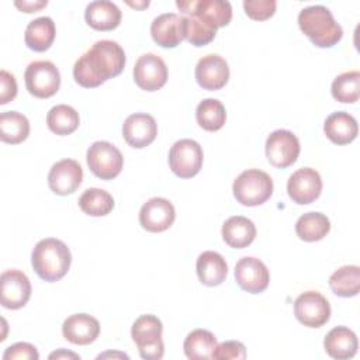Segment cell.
Wrapping results in <instances>:
<instances>
[{"instance_id": "cell-1", "label": "cell", "mask_w": 360, "mask_h": 360, "mask_svg": "<svg viewBox=\"0 0 360 360\" xmlns=\"http://www.w3.org/2000/svg\"><path fill=\"white\" fill-rule=\"evenodd\" d=\"M125 66V52L115 41L101 39L84 52L73 66V77L82 87L91 89L118 76Z\"/></svg>"}, {"instance_id": "cell-2", "label": "cell", "mask_w": 360, "mask_h": 360, "mask_svg": "<svg viewBox=\"0 0 360 360\" xmlns=\"http://www.w3.org/2000/svg\"><path fill=\"white\" fill-rule=\"evenodd\" d=\"M31 263L35 273L42 280L53 283L65 277L69 271L72 255L62 240L45 238L35 245L31 253Z\"/></svg>"}, {"instance_id": "cell-3", "label": "cell", "mask_w": 360, "mask_h": 360, "mask_svg": "<svg viewBox=\"0 0 360 360\" xmlns=\"http://www.w3.org/2000/svg\"><path fill=\"white\" fill-rule=\"evenodd\" d=\"M298 25L318 48H332L343 37L342 27L325 6L318 4L302 8L298 14Z\"/></svg>"}, {"instance_id": "cell-4", "label": "cell", "mask_w": 360, "mask_h": 360, "mask_svg": "<svg viewBox=\"0 0 360 360\" xmlns=\"http://www.w3.org/2000/svg\"><path fill=\"white\" fill-rule=\"evenodd\" d=\"M232 191L238 202L242 205L256 207L271 197L273 180L263 170L248 169L235 179Z\"/></svg>"}, {"instance_id": "cell-5", "label": "cell", "mask_w": 360, "mask_h": 360, "mask_svg": "<svg viewBox=\"0 0 360 360\" xmlns=\"http://www.w3.org/2000/svg\"><path fill=\"white\" fill-rule=\"evenodd\" d=\"M163 325L155 315H141L131 328V336L138 346L142 359L159 360L163 357L165 345L162 340Z\"/></svg>"}, {"instance_id": "cell-6", "label": "cell", "mask_w": 360, "mask_h": 360, "mask_svg": "<svg viewBox=\"0 0 360 360\" xmlns=\"http://www.w3.org/2000/svg\"><path fill=\"white\" fill-rule=\"evenodd\" d=\"M86 160L93 174L101 180L117 177L124 166L122 153L117 146L107 141L94 142L87 149Z\"/></svg>"}, {"instance_id": "cell-7", "label": "cell", "mask_w": 360, "mask_h": 360, "mask_svg": "<svg viewBox=\"0 0 360 360\" xmlns=\"http://www.w3.org/2000/svg\"><path fill=\"white\" fill-rule=\"evenodd\" d=\"M25 87L37 98L52 97L60 86V73L49 60L31 62L24 73Z\"/></svg>"}, {"instance_id": "cell-8", "label": "cell", "mask_w": 360, "mask_h": 360, "mask_svg": "<svg viewBox=\"0 0 360 360\" xmlns=\"http://www.w3.org/2000/svg\"><path fill=\"white\" fill-rule=\"evenodd\" d=\"M202 148L194 139H180L173 143L169 150V165L172 172L181 177L190 179L195 176L202 166Z\"/></svg>"}, {"instance_id": "cell-9", "label": "cell", "mask_w": 360, "mask_h": 360, "mask_svg": "<svg viewBox=\"0 0 360 360\" xmlns=\"http://www.w3.org/2000/svg\"><path fill=\"white\" fill-rule=\"evenodd\" d=\"M294 315L304 326L321 328L330 318V305L321 292L305 291L294 301Z\"/></svg>"}, {"instance_id": "cell-10", "label": "cell", "mask_w": 360, "mask_h": 360, "mask_svg": "<svg viewBox=\"0 0 360 360\" xmlns=\"http://www.w3.org/2000/svg\"><path fill=\"white\" fill-rule=\"evenodd\" d=\"M176 6L183 15L195 14L217 30L228 25L232 18V6L225 0H179Z\"/></svg>"}, {"instance_id": "cell-11", "label": "cell", "mask_w": 360, "mask_h": 360, "mask_svg": "<svg viewBox=\"0 0 360 360\" xmlns=\"http://www.w3.org/2000/svg\"><path fill=\"white\" fill-rule=\"evenodd\" d=\"M300 149L298 138L287 129L273 131L266 141V158L278 169L291 166L297 160Z\"/></svg>"}, {"instance_id": "cell-12", "label": "cell", "mask_w": 360, "mask_h": 360, "mask_svg": "<svg viewBox=\"0 0 360 360\" xmlns=\"http://www.w3.org/2000/svg\"><path fill=\"white\" fill-rule=\"evenodd\" d=\"M31 297V283L28 277L17 269L6 270L0 276V300L7 309L24 307Z\"/></svg>"}, {"instance_id": "cell-13", "label": "cell", "mask_w": 360, "mask_h": 360, "mask_svg": "<svg viewBox=\"0 0 360 360\" xmlns=\"http://www.w3.org/2000/svg\"><path fill=\"white\" fill-rule=\"evenodd\" d=\"M134 80L142 90H159L167 82V66L165 60L155 53L139 56L134 66Z\"/></svg>"}, {"instance_id": "cell-14", "label": "cell", "mask_w": 360, "mask_h": 360, "mask_svg": "<svg viewBox=\"0 0 360 360\" xmlns=\"http://www.w3.org/2000/svg\"><path fill=\"white\" fill-rule=\"evenodd\" d=\"M287 191L290 198L300 205L314 202L322 191L319 173L312 167L298 169L290 176L287 181Z\"/></svg>"}, {"instance_id": "cell-15", "label": "cell", "mask_w": 360, "mask_h": 360, "mask_svg": "<svg viewBox=\"0 0 360 360\" xmlns=\"http://www.w3.org/2000/svg\"><path fill=\"white\" fill-rule=\"evenodd\" d=\"M176 218L173 204L162 197L148 200L139 211V224L148 232H163L169 229Z\"/></svg>"}, {"instance_id": "cell-16", "label": "cell", "mask_w": 360, "mask_h": 360, "mask_svg": "<svg viewBox=\"0 0 360 360\" xmlns=\"http://www.w3.org/2000/svg\"><path fill=\"white\" fill-rule=\"evenodd\" d=\"M235 280L238 285L250 294L263 292L270 281L266 264L256 257H242L235 266Z\"/></svg>"}, {"instance_id": "cell-17", "label": "cell", "mask_w": 360, "mask_h": 360, "mask_svg": "<svg viewBox=\"0 0 360 360\" xmlns=\"http://www.w3.org/2000/svg\"><path fill=\"white\" fill-rule=\"evenodd\" d=\"M83 180L82 166L73 159H62L56 162L48 174L49 188L58 195L75 193Z\"/></svg>"}, {"instance_id": "cell-18", "label": "cell", "mask_w": 360, "mask_h": 360, "mask_svg": "<svg viewBox=\"0 0 360 360\" xmlns=\"http://www.w3.org/2000/svg\"><path fill=\"white\" fill-rule=\"evenodd\" d=\"M158 135L155 118L146 112H135L125 118L122 124V136L125 142L136 149L150 145Z\"/></svg>"}, {"instance_id": "cell-19", "label": "cell", "mask_w": 360, "mask_h": 360, "mask_svg": "<svg viewBox=\"0 0 360 360\" xmlns=\"http://www.w3.org/2000/svg\"><path fill=\"white\" fill-rule=\"evenodd\" d=\"M229 79L226 60L215 53L202 56L195 66V80L205 90H219Z\"/></svg>"}, {"instance_id": "cell-20", "label": "cell", "mask_w": 360, "mask_h": 360, "mask_svg": "<svg viewBox=\"0 0 360 360\" xmlns=\"http://www.w3.org/2000/svg\"><path fill=\"white\" fill-rule=\"evenodd\" d=\"M62 333L63 338L73 345H90L98 338L100 323L89 314H73L65 319Z\"/></svg>"}, {"instance_id": "cell-21", "label": "cell", "mask_w": 360, "mask_h": 360, "mask_svg": "<svg viewBox=\"0 0 360 360\" xmlns=\"http://www.w3.org/2000/svg\"><path fill=\"white\" fill-rule=\"evenodd\" d=\"M150 35L162 48H176L183 39V15L165 13L158 15L150 24Z\"/></svg>"}, {"instance_id": "cell-22", "label": "cell", "mask_w": 360, "mask_h": 360, "mask_svg": "<svg viewBox=\"0 0 360 360\" xmlns=\"http://www.w3.org/2000/svg\"><path fill=\"white\" fill-rule=\"evenodd\" d=\"M323 347L332 359H352L357 353V336L352 329L346 326H336L326 333L323 339Z\"/></svg>"}, {"instance_id": "cell-23", "label": "cell", "mask_w": 360, "mask_h": 360, "mask_svg": "<svg viewBox=\"0 0 360 360\" xmlns=\"http://www.w3.org/2000/svg\"><path fill=\"white\" fill-rule=\"evenodd\" d=\"M121 10L115 3L108 0H97L87 4L84 11L86 22L98 31H111L121 22Z\"/></svg>"}, {"instance_id": "cell-24", "label": "cell", "mask_w": 360, "mask_h": 360, "mask_svg": "<svg viewBox=\"0 0 360 360\" xmlns=\"http://www.w3.org/2000/svg\"><path fill=\"white\" fill-rule=\"evenodd\" d=\"M326 138L336 145H347L356 139L359 127L353 115L346 111L332 112L323 124Z\"/></svg>"}, {"instance_id": "cell-25", "label": "cell", "mask_w": 360, "mask_h": 360, "mask_svg": "<svg viewBox=\"0 0 360 360\" xmlns=\"http://www.w3.org/2000/svg\"><path fill=\"white\" fill-rule=\"evenodd\" d=\"M222 238L225 243L233 249H243L249 246L256 238L255 224L242 215L228 218L222 225Z\"/></svg>"}, {"instance_id": "cell-26", "label": "cell", "mask_w": 360, "mask_h": 360, "mask_svg": "<svg viewBox=\"0 0 360 360\" xmlns=\"http://www.w3.org/2000/svg\"><path fill=\"white\" fill-rule=\"evenodd\" d=\"M228 274V264L225 259L212 250L202 252L197 259L198 280L208 287L219 285Z\"/></svg>"}, {"instance_id": "cell-27", "label": "cell", "mask_w": 360, "mask_h": 360, "mask_svg": "<svg viewBox=\"0 0 360 360\" xmlns=\"http://www.w3.org/2000/svg\"><path fill=\"white\" fill-rule=\"evenodd\" d=\"M56 35L55 22L51 17H38L28 22L25 28V45L35 51V52H44L49 49Z\"/></svg>"}, {"instance_id": "cell-28", "label": "cell", "mask_w": 360, "mask_h": 360, "mask_svg": "<svg viewBox=\"0 0 360 360\" xmlns=\"http://www.w3.org/2000/svg\"><path fill=\"white\" fill-rule=\"evenodd\" d=\"M30 135L28 118L18 111H6L0 114V139L6 143L17 145Z\"/></svg>"}, {"instance_id": "cell-29", "label": "cell", "mask_w": 360, "mask_h": 360, "mask_svg": "<svg viewBox=\"0 0 360 360\" xmlns=\"http://www.w3.org/2000/svg\"><path fill=\"white\" fill-rule=\"evenodd\" d=\"M330 231V222L321 212H307L301 215L295 224L297 236L305 242H316L323 239Z\"/></svg>"}, {"instance_id": "cell-30", "label": "cell", "mask_w": 360, "mask_h": 360, "mask_svg": "<svg viewBox=\"0 0 360 360\" xmlns=\"http://www.w3.org/2000/svg\"><path fill=\"white\" fill-rule=\"evenodd\" d=\"M217 347V339L214 333L205 329H194L184 339L183 349L188 359H212V353Z\"/></svg>"}, {"instance_id": "cell-31", "label": "cell", "mask_w": 360, "mask_h": 360, "mask_svg": "<svg viewBox=\"0 0 360 360\" xmlns=\"http://www.w3.org/2000/svg\"><path fill=\"white\" fill-rule=\"evenodd\" d=\"M330 290L339 297H354L360 290V267L343 266L329 277Z\"/></svg>"}, {"instance_id": "cell-32", "label": "cell", "mask_w": 360, "mask_h": 360, "mask_svg": "<svg viewBox=\"0 0 360 360\" xmlns=\"http://www.w3.org/2000/svg\"><path fill=\"white\" fill-rule=\"evenodd\" d=\"M80 118L77 111L66 104H58L48 111V128L56 135H69L79 127Z\"/></svg>"}, {"instance_id": "cell-33", "label": "cell", "mask_w": 360, "mask_h": 360, "mask_svg": "<svg viewBox=\"0 0 360 360\" xmlns=\"http://www.w3.org/2000/svg\"><path fill=\"white\" fill-rule=\"evenodd\" d=\"M195 118L202 129L214 132L224 127L226 121V111L219 100L205 98L197 105Z\"/></svg>"}, {"instance_id": "cell-34", "label": "cell", "mask_w": 360, "mask_h": 360, "mask_svg": "<svg viewBox=\"0 0 360 360\" xmlns=\"http://www.w3.org/2000/svg\"><path fill=\"white\" fill-rule=\"evenodd\" d=\"M79 207L90 217H104L114 208V200L108 191L93 187L80 195Z\"/></svg>"}, {"instance_id": "cell-35", "label": "cell", "mask_w": 360, "mask_h": 360, "mask_svg": "<svg viewBox=\"0 0 360 360\" xmlns=\"http://www.w3.org/2000/svg\"><path fill=\"white\" fill-rule=\"evenodd\" d=\"M183 34L191 45L204 46L215 38L217 28L198 15L187 14L183 15Z\"/></svg>"}, {"instance_id": "cell-36", "label": "cell", "mask_w": 360, "mask_h": 360, "mask_svg": "<svg viewBox=\"0 0 360 360\" xmlns=\"http://www.w3.org/2000/svg\"><path fill=\"white\" fill-rule=\"evenodd\" d=\"M330 91L333 98L340 103H356L360 96V73L352 70L336 76Z\"/></svg>"}, {"instance_id": "cell-37", "label": "cell", "mask_w": 360, "mask_h": 360, "mask_svg": "<svg viewBox=\"0 0 360 360\" xmlns=\"http://www.w3.org/2000/svg\"><path fill=\"white\" fill-rule=\"evenodd\" d=\"M277 3L274 0H246L243 1L245 13L257 21L270 18L276 11Z\"/></svg>"}, {"instance_id": "cell-38", "label": "cell", "mask_w": 360, "mask_h": 360, "mask_svg": "<svg viewBox=\"0 0 360 360\" xmlns=\"http://www.w3.org/2000/svg\"><path fill=\"white\" fill-rule=\"evenodd\" d=\"M246 357L245 345L238 340H228L217 345L212 359L217 360H242Z\"/></svg>"}, {"instance_id": "cell-39", "label": "cell", "mask_w": 360, "mask_h": 360, "mask_svg": "<svg viewBox=\"0 0 360 360\" xmlns=\"http://www.w3.org/2000/svg\"><path fill=\"white\" fill-rule=\"evenodd\" d=\"M39 354L31 343L18 342L8 346L3 354V360H38Z\"/></svg>"}, {"instance_id": "cell-40", "label": "cell", "mask_w": 360, "mask_h": 360, "mask_svg": "<svg viewBox=\"0 0 360 360\" xmlns=\"http://www.w3.org/2000/svg\"><path fill=\"white\" fill-rule=\"evenodd\" d=\"M17 96V82L15 77L7 70L0 72V104L4 105L14 100Z\"/></svg>"}, {"instance_id": "cell-41", "label": "cell", "mask_w": 360, "mask_h": 360, "mask_svg": "<svg viewBox=\"0 0 360 360\" xmlns=\"http://www.w3.org/2000/svg\"><path fill=\"white\" fill-rule=\"evenodd\" d=\"M14 4L24 13H35V11H39L41 8L46 7L48 1L46 0H35V1L22 0V1H15Z\"/></svg>"}, {"instance_id": "cell-42", "label": "cell", "mask_w": 360, "mask_h": 360, "mask_svg": "<svg viewBox=\"0 0 360 360\" xmlns=\"http://www.w3.org/2000/svg\"><path fill=\"white\" fill-rule=\"evenodd\" d=\"M49 359H80L76 353L66 352V350H58L55 353L49 354Z\"/></svg>"}, {"instance_id": "cell-43", "label": "cell", "mask_w": 360, "mask_h": 360, "mask_svg": "<svg viewBox=\"0 0 360 360\" xmlns=\"http://www.w3.org/2000/svg\"><path fill=\"white\" fill-rule=\"evenodd\" d=\"M115 357V356H118V357H124V359H128V356L127 354H124V353H111V352H108V353H104V354H100L98 356V359H104V357Z\"/></svg>"}, {"instance_id": "cell-44", "label": "cell", "mask_w": 360, "mask_h": 360, "mask_svg": "<svg viewBox=\"0 0 360 360\" xmlns=\"http://www.w3.org/2000/svg\"><path fill=\"white\" fill-rule=\"evenodd\" d=\"M129 6L132 7H148L149 6V1H143V3H128Z\"/></svg>"}]
</instances>
